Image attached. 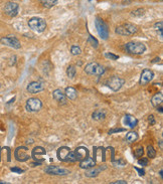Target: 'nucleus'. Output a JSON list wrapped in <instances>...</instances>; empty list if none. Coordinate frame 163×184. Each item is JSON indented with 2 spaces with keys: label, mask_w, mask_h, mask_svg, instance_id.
Here are the masks:
<instances>
[{
  "label": "nucleus",
  "mask_w": 163,
  "mask_h": 184,
  "mask_svg": "<svg viewBox=\"0 0 163 184\" xmlns=\"http://www.w3.org/2000/svg\"><path fill=\"white\" fill-rule=\"evenodd\" d=\"M107 115V112L104 109H98L96 111H94V113L92 114V118H93L95 121H102L106 118Z\"/></svg>",
  "instance_id": "4be33fe9"
},
{
  "label": "nucleus",
  "mask_w": 163,
  "mask_h": 184,
  "mask_svg": "<svg viewBox=\"0 0 163 184\" xmlns=\"http://www.w3.org/2000/svg\"><path fill=\"white\" fill-rule=\"evenodd\" d=\"M115 32L119 35H133L134 33L137 32V27L132 23H124L120 26H117Z\"/></svg>",
  "instance_id": "20e7f679"
},
{
  "label": "nucleus",
  "mask_w": 163,
  "mask_h": 184,
  "mask_svg": "<svg viewBox=\"0 0 163 184\" xmlns=\"http://www.w3.org/2000/svg\"><path fill=\"white\" fill-rule=\"evenodd\" d=\"M124 84H125V81H124L123 79L117 77V75H113V77H111L110 79H108L106 85H107V87L110 88L112 91L118 92L122 87H123Z\"/></svg>",
  "instance_id": "423d86ee"
},
{
  "label": "nucleus",
  "mask_w": 163,
  "mask_h": 184,
  "mask_svg": "<svg viewBox=\"0 0 163 184\" xmlns=\"http://www.w3.org/2000/svg\"><path fill=\"white\" fill-rule=\"evenodd\" d=\"M94 153H95V155H94V160H95V162H97V161H102V162H104V161L106 160V158H105V150H104L103 147L95 148Z\"/></svg>",
  "instance_id": "a211bd4d"
},
{
  "label": "nucleus",
  "mask_w": 163,
  "mask_h": 184,
  "mask_svg": "<svg viewBox=\"0 0 163 184\" xmlns=\"http://www.w3.org/2000/svg\"><path fill=\"white\" fill-rule=\"evenodd\" d=\"M96 165V162L94 160V158H91V157H87L86 159L80 161V167L82 169H90L92 167H94Z\"/></svg>",
  "instance_id": "6ab92c4d"
},
{
  "label": "nucleus",
  "mask_w": 163,
  "mask_h": 184,
  "mask_svg": "<svg viewBox=\"0 0 163 184\" xmlns=\"http://www.w3.org/2000/svg\"><path fill=\"white\" fill-rule=\"evenodd\" d=\"M111 184H127V182L124 180H118V181H114V182H112Z\"/></svg>",
  "instance_id": "79ce46f5"
},
{
  "label": "nucleus",
  "mask_w": 163,
  "mask_h": 184,
  "mask_svg": "<svg viewBox=\"0 0 163 184\" xmlns=\"http://www.w3.org/2000/svg\"><path fill=\"white\" fill-rule=\"evenodd\" d=\"M144 154V149L143 147H138V148L135 149V151H134V156L135 157H142Z\"/></svg>",
  "instance_id": "7c9ffc66"
},
{
  "label": "nucleus",
  "mask_w": 163,
  "mask_h": 184,
  "mask_svg": "<svg viewBox=\"0 0 163 184\" xmlns=\"http://www.w3.org/2000/svg\"><path fill=\"white\" fill-rule=\"evenodd\" d=\"M71 54H72L73 56H80L82 54L81 48L78 45H73L72 48H71Z\"/></svg>",
  "instance_id": "c756f323"
},
{
  "label": "nucleus",
  "mask_w": 163,
  "mask_h": 184,
  "mask_svg": "<svg viewBox=\"0 0 163 184\" xmlns=\"http://www.w3.org/2000/svg\"><path fill=\"white\" fill-rule=\"evenodd\" d=\"M95 25L97 28V32L102 39H107L109 36V28L105 21L102 18L97 17L95 20Z\"/></svg>",
  "instance_id": "39448f33"
},
{
  "label": "nucleus",
  "mask_w": 163,
  "mask_h": 184,
  "mask_svg": "<svg viewBox=\"0 0 163 184\" xmlns=\"http://www.w3.org/2000/svg\"><path fill=\"white\" fill-rule=\"evenodd\" d=\"M85 73L90 75H97V77H100V75H102L105 73V69H104L103 65H101L98 62H90L86 65Z\"/></svg>",
  "instance_id": "7ed1b4c3"
},
{
  "label": "nucleus",
  "mask_w": 163,
  "mask_h": 184,
  "mask_svg": "<svg viewBox=\"0 0 163 184\" xmlns=\"http://www.w3.org/2000/svg\"><path fill=\"white\" fill-rule=\"evenodd\" d=\"M0 42H1L3 45L9 46V48H12L14 50H19L21 48V44H20V41L14 36H5V37H2L0 39Z\"/></svg>",
  "instance_id": "9d476101"
},
{
  "label": "nucleus",
  "mask_w": 163,
  "mask_h": 184,
  "mask_svg": "<svg viewBox=\"0 0 163 184\" xmlns=\"http://www.w3.org/2000/svg\"><path fill=\"white\" fill-rule=\"evenodd\" d=\"M160 176H161V178H162V177H163V174H162V170H160Z\"/></svg>",
  "instance_id": "09e8293b"
},
{
  "label": "nucleus",
  "mask_w": 163,
  "mask_h": 184,
  "mask_svg": "<svg viewBox=\"0 0 163 184\" xmlns=\"http://www.w3.org/2000/svg\"><path fill=\"white\" fill-rule=\"evenodd\" d=\"M46 89V85L42 81H31L29 85L27 86L26 90L29 94H37L42 92Z\"/></svg>",
  "instance_id": "4468645a"
},
{
  "label": "nucleus",
  "mask_w": 163,
  "mask_h": 184,
  "mask_svg": "<svg viewBox=\"0 0 163 184\" xmlns=\"http://www.w3.org/2000/svg\"><path fill=\"white\" fill-rule=\"evenodd\" d=\"M157 112H159V113H162L163 110H162V107L161 106H159V107H157Z\"/></svg>",
  "instance_id": "c03bdc74"
},
{
  "label": "nucleus",
  "mask_w": 163,
  "mask_h": 184,
  "mask_svg": "<svg viewBox=\"0 0 163 184\" xmlns=\"http://www.w3.org/2000/svg\"><path fill=\"white\" fill-rule=\"evenodd\" d=\"M0 184H8V183L5 182V181H0Z\"/></svg>",
  "instance_id": "de8ad7c7"
},
{
  "label": "nucleus",
  "mask_w": 163,
  "mask_h": 184,
  "mask_svg": "<svg viewBox=\"0 0 163 184\" xmlns=\"http://www.w3.org/2000/svg\"><path fill=\"white\" fill-rule=\"evenodd\" d=\"M18 10H19V5L16 2H7L4 6V12L6 15L10 17H14L17 15Z\"/></svg>",
  "instance_id": "9b49d317"
},
{
  "label": "nucleus",
  "mask_w": 163,
  "mask_h": 184,
  "mask_svg": "<svg viewBox=\"0 0 163 184\" xmlns=\"http://www.w3.org/2000/svg\"><path fill=\"white\" fill-rule=\"evenodd\" d=\"M133 0H123V3L124 4H130Z\"/></svg>",
  "instance_id": "37998d69"
},
{
  "label": "nucleus",
  "mask_w": 163,
  "mask_h": 184,
  "mask_svg": "<svg viewBox=\"0 0 163 184\" xmlns=\"http://www.w3.org/2000/svg\"><path fill=\"white\" fill-rule=\"evenodd\" d=\"M76 73H77V69L75 65H70L67 69V75L70 79H74L76 77Z\"/></svg>",
  "instance_id": "bb28decb"
},
{
  "label": "nucleus",
  "mask_w": 163,
  "mask_h": 184,
  "mask_svg": "<svg viewBox=\"0 0 163 184\" xmlns=\"http://www.w3.org/2000/svg\"><path fill=\"white\" fill-rule=\"evenodd\" d=\"M65 162H70V163H74V162H77V158H76V155H75V152L74 151H70L68 154V156H67V159Z\"/></svg>",
  "instance_id": "cd10ccee"
},
{
  "label": "nucleus",
  "mask_w": 163,
  "mask_h": 184,
  "mask_svg": "<svg viewBox=\"0 0 163 184\" xmlns=\"http://www.w3.org/2000/svg\"><path fill=\"white\" fill-rule=\"evenodd\" d=\"M89 42L92 44V46H93V48H98V44H99V43H98L97 39H96V38H94L92 35L89 36Z\"/></svg>",
  "instance_id": "72a5a7b5"
},
{
  "label": "nucleus",
  "mask_w": 163,
  "mask_h": 184,
  "mask_svg": "<svg viewBox=\"0 0 163 184\" xmlns=\"http://www.w3.org/2000/svg\"><path fill=\"white\" fill-rule=\"evenodd\" d=\"M28 26L31 30L35 32H43L46 28V22L40 17H32L28 20Z\"/></svg>",
  "instance_id": "f03ea898"
},
{
  "label": "nucleus",
  "mask_w": 163,
  "mask_h": 184,
  "mask_svg": "<svg viewBox=\"0 0 163 184\" xmlns=\"http://www.w3.org/2000/svg\"><path fill=\"white\" fill-rule=\"evenodd\" d=\"M159 60H160V58H156L155 60H153V62H157V61H159Z\"/></svg>",
  "instance_id": "a18cd8bd"
},
{
  "label": "nucleus",
  "mask_w": 163,
  "mask_h": 184,
  "mask_svg": "<svg viewBox=\"0 0 163 184\" xmlns=\"http://www.w3.org/2000/svg\"><path fill=\"white\" fill-rule=\"evenodd\" d=\"M46 154V151L43 147L41 146H36L32 149V152H31V157L38 163H43L44 162V159L41 158V156H44Z\"/></svg>",
  "instance_id": "f8f14e48"
},
{
  "label": "nucleus",
  "mask_w": 163,
  "mask_h": 184,
  "mask_svg": "<svg viewBox=\"0 0 163 184\" xmlns=\"http://www.w3.org/2000/svg\"><path fill=\"white\" fill-rule=\"evenodd\" d=\"M106 169V166H100L98 167V168H95V166L92 167V168H90V170H88L87 172L85 173V175L87 177H90V178H93V177H96L99 175V173L101 172V171L105 170Z\"/></svg>",
  "instance_id": "aec40b11"
},
{
  "label": "nucleus",
  "mask_w": 163,
  "mask_h": 184,
  "mask_svg": "<svg viewBox=\"0 0 163 184\" xmlns=\"http://www.w3.org/2000/svg\"><path fill=\"white\" fill-rule=\"evenodd\" d=\"M148 122H149V124L151 125V126H153V125H155V119H154V116L153 115H150L149 117H148Z\"/></svg>",
  "instance_id": "58836bf2"
},
{
  "label": "nucleus",
  "mask_w": 163,
  "mask_h": 184,
  "mask_svg": "<svg viewBox=\"0 0 163 184\" xmlns=\"http://www.w3.org/2000/svg\"><path fill=\"white\" fill-rule=\"evenodd\" d=\"M74 152L75 155H76L77 161H82L87 158V157H89V150H88L87 147H78Z\"/></svg>",
  "instance_id": "dca6fc26"
},
{
  "label": "nucleus",
  "mask_w": 163,
  "mask_h": 184,
  "mask_svg": "<svg viewBox=\"0 0 163 184\" xmlns=\"http://www.w3.org/2000/svg\"><path fill=\"white\" fill-rule=\"evenodd\" d=\"M112 162H113V165H115V166H118V165H119V166H125L126 165V162L124 160H118V161H112Z\"/></svg>",
  "instance_id": "e433bc0d"
},
{
  "label": "nucleus",
  "mask_w": 163,
  "mask_h": 184,
  "mask_svg": "<svg viewBox=\"0 0 163 184\" xmlns=\"http://www.w3.org/2000/svg\"><path fill=\"white\" fill-rule=\"evenodd\" d=\"M32 143H33V141H32V140H28L27 141V144H32Z\"/></svg>",
  "instance_id": "49530a36"
},
{
  "label": "nucleus",
  "mask_w": 163,
  "mask_h": 184,
  "mask_svg": "<svg viewBox=\"0 0 163 184\" xmlns=\"http://www.w3.org/2000/svg\"><path fill=\"white\" fill-rule=\"evenodd\" d=\"M125 50L127 52L131 54H143L146 50V46L142 42H137V41H130L128 43L125 44Z\"/></svg>",
  "instance_id": "f257e3e1"
},
{
  "label": "nucleus",
  "mask_w": 163,
  "mask_h": 184,
  "mask_svg": "<svg viewBox=\"0 0 163 184\" xmlns=\"http://www.w3.org/2000/svg\"><path fill=\"white\" fill-rule=\"evenodd\" d=\"M154 77V73L149 69H145L142 71L141 75H140L139 79V85L141 86H146L147 84H149L150 81L153 79Z\"/></svg>",
  "instance_id": "ddd939ff"
},
{
  "label": "nucleus",
  "mask_w": 163,
  "mask_h": 184,
  "mask_svg": "<svg viewBox=\"0 0 163 184\" xmlns=\"http://www.w3.org/2000/svg\"><path fill=\"white\" fill-rule=\"evenodd\" d=\"M65 94H66V96H67V99H70V100H72V101H74V100H76L77 98H78V92H77V90L73 87L66 88Z\"/></svg>",
  "instance_id": "5701e85b"
},
{
  "label": "nucleus",
  "mask_w": 163,
  "mask_h": 184,
  "mask_svg": "<svg viewBox=\"0 0 163 184\" xmlns=\"http://www.w3.org/2000/svg\"><path fill=\"white\" fill-rule=\"evenodd\" d=\"M162 102H163V95L162 93H157L152 97L151 99V104L153 107L157 108L159 106L162 105Z\"/></svg>",
  "instance_id": "b1692460"
},
{
  "label": "nucleus",
  "mask_w": 163,
  "mask_h": 184,
  "mask_svg": "<svg viewBox=\"0 0 163 184\" xmlns=\"http://www.w3.org/2000/svg\"><path fill=\"white\" fill-rule=\"evenodd\" d=\"M39 1L42 4V6L46 8H52V6L58 3V0H39Z\"/></svg>",
  "instance_id": "a878e982"
},
{
  "label": "nucleus",
  "mask_w": 163,
  "mask_h": 184,
  "mask_svg": "<svg viewBox=\"0 0 163 184\" xmlns=\"http://www.w3.org/2000/svg\"><path fill=\"white\" fill-rule=\"evenodd\" d=\"M44 172L50 175H58V176H65V175H68L71 173L70 170H68V169L58 166H54V165H50V166L46 167Z\"/></svg>",
  "instance_id": "1a4fd4ad"
},
{
  "label": "nucleus",
  "mask_w": 163,
  "mask_h": 184,
  "mask_svg": "<svg viewBox=\"0 0 163 184\" xmlns=\"http://www.w3.org/2000/svg\"><path fill=\"white\" fill-rule=\"evenodd\" d=\"M105 58H109L111 60H117L119 58V56H116V54H112V52H105Z\"/></svg>",
  "instance_id": "2f4dec72"
},
{
  "label": "nucleus",
  "mask_w": 163,
  "mask_h": 184,
  "mask_svg": "<svg viewBox=\"0 0 163 184\" xmlns=\"http://www.w3.org/2000/svg\"><path fill=\"white\" fill-rule=\"evenodd\" d=\"M10 170H11L12 172H14V173H18V174H21V173L24 172L23 169L18 168V167H11V168H10Z\"/></svg>",
  "instance_id": "c9c22d12"
},
{
  "label": "nucleus",
  "mask_w": 163,
  "mask_h": 184,
  "mask_svg": "<svg viewBox=\"0 0 163 184\" xmlns=\"http://www.w3.org/2000/svg\"><path fill=\"white\" fill-rule=\"evenodd\" d=\"M138 138H139V135H138V133L135 132V131H130V132H128L127 135H126V140L130 143H134L135 141L138 140Z\"/></svg>",
  "instance_id": "393cba45"
},
{
  "label": "nucleus",
  "mask_w": 163,
  "mask_h": 184,
  "mask_svg": "<svg viewBox=\"0 0 163 184\" xmlns=\"http://www.w3.org/2000/svg\"><path fill=\"white\" fill-rule=\"evenodd\" d=\"M126 131V129L124 128H115V129H111L109 131V134H114V133H117V132H124Z\"/></svg>",
  "instance_id": "4c0bfd02"
},
{
  "label": "nucleus",
  "mask_w": 163,
  "mask_h": 184,
  "mask_svg": "<svg viewBox=\"0 0 163 184\" xmlns=\"http://www.w3.org/2000/svg\"><path fill=\"white\" fill-rule=\"evenodd\" d=\"M42 108V103L39 99L37 98H30V99L27 100L25 104V109L27 110L28 112H38L40 109Z\"/></svg>",
  "instance_id": "6e6552de"
},
{
  "label": "nucleus",
  "mask_w": 163,
  "mask_h": 184,
  "mask_svg": "<svg viewBox=\"0 0 163 184\" xmlns=\"http://www.w3.org/2000/svg\"><path fill=\"white\" fill-rule=\"evenodd\" d=\"M144 12H145V10H144L143 8H138V9L133 10V11H132V15L141 16V15H143V14H144Z\"/></svg>",
  "instance_id": "473e14b6"
},
{
  "label": "nucleus",
  "mask_w": 163,
  "mask_h": 184,
  "mask_svg": "<svg viewBox=\"0 0 163 184\" xmlns=\"http://www.w3.org/2000/svg\"><path fill=\"white\" fill-rule=\"evenodd\" d=\"M124 124L127 127H129V128H134V127L137 126L138 120L132 115H126L124 117Z\"/></svg>",
  "instance_id": "412c9836"
},
{
  "label": "nucleus",
  "mask_w": 163,
  "mask_h": 184,
  "mask_svg": "<svg viewBox=\"0 0 163 184\" xmlns=\"http://www.w3.org/2000/svg\"><path fill=\"white\" fill-rule=\"evenodd\" d=\"M52 98L60 105H66L67 104V96L65 94V92L62 91L60 89L54 90V93H52Z\"/></svg>",
  "instance_id": "2eb2a0df"
},
{
  "label": "nucleus",
  "mask_w": 163,
  "mask_h": 184,
  "mask_svg": "<svg viewBox=\"0 0 163 184\" xmlns=\"http://www.w3.org/2000/svg\"><path fill=\"white\" fill-rule=\"evenodd\" d=\"M147 155L149 158L153 159L156 157V151L155 149L153 148V146H151V145H149V146L147 147Z\"/></svg>",
  "instance_id": "c85d7f7f"
},
{
  "label": "nucleus",
  "mask_w": 163,
  "mask_h": 184,
  "mask_svg": "<svg viewBox=\"0 0 163 184\" xmlns=\"http://www.w3.org/2000/svg\"><path fill=\"white\" fill-rule=\"evenodd\" d=\"M135 170L138 172V174L140 175V176H144L145 175V171L143 170V169H140V168H138V167H135Z\"/></svg>",
  "instance_id": "a19ab883"
},
{
  "label": "nucleus",
  "mask_w": 163,
  "mask_h": 184,
  "mask_svg": "<svg viewBox=\"0 0 163 184\" xmlns=\"http://www.w3.org/2000/svg\"><path fill=\"white\" fill-rule=\"evenodd\" d=\"M70 148L67 146H62V147H60V148L58 149V151H56V156H58V160L60 161H62V162H65L67 159V156H68L69 152H70Z\"/></svg>",
  "instance_id": "f3484780"
},
{
  "label": "nucleus",
  "mask_w": 163,
  "mask_h": 184,
  "mask_svg": "<svg viewBox=\"0 0 163 184\" xmlns=\"http://www.w3.org/2000/svg\"><path fill=\"white\" fill-rule=\"evenodd\" d=\"M162 25H163V22L159 21V22H157V23H155L154 27H155L156 30H160V29H162Z\"/></svg>",
  "instance_id": "ea45409f"
},
{
  "label": "nucleus",
  "mask_w": 163,
  "mask_h": 184,
  "mask_svg": "<svg viewBox=\"0 0 163 184\" xmlns=\"http://www.w3.org/2000/svg\"><path fill=\"white\" fill-rule=\"evenodd\" d=\"M15 159L19 162H25L30 158V155L28 154V149L25 146H19L14 151Z\"/></svg>",
  "instance_id": "0eeeda50"
},
{
  "label": "nucleus",
  "mask_w": 163,
  "mask_h": 184,
  "mask_svg": "<svg viewBox=\"0 0 163 184\" xmlns=\"http://www.w3.org/2000/svg\"><path fill=\"white\" fill-rule=\"evenodd\" d=\"M148 163H149L148 158H142V159H139V160H138V164L141 165V166H147Z\"/></svg>",
  "instance_id": "f704fd0d"
}]
</instances>
